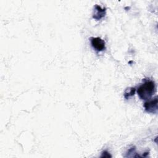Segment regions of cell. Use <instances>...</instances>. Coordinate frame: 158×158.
Masks as SVG:
<instances>
[{"label":"cell","mask_w":158,"mask_h":158,"mask_svg":"<svg viewBox=\"0 0 158 158\" xmlns=\"http://www.w3.org/2000/svg\"><path fill=\"white\" fill-rule=\"evenodd\" d=\"M156 92V84L154 81L151 80H146L143 83L139 86L137 93L141 99H149Z\"/></svg>","instance_id":"obj_1"},{"label":"cell","mask_w":158,"mask_h":158,"mask_svg":"<svg viewBox=\"0 0 158 158\" xmlns=\"http://www.w3.org/2000/svg\"><path fill=\"white\" fill-rule=\"evenodd\" d=\"M144 107L147 112L151 114H157L158 106H157V98L155 97L152 99H148L144 104Z\"/></svg>","instance_id":"obj_2"},{"label":"cell","mask_w":158,"mask_h":158,"mask_svg":"<svg viewBox=\"0 0 158 158\" xmlns=\"http://www.w3.org/2000/svg\"><path fill=\"white\" fill-rule=\"evenodd\" d=\"M90 41L92 47L96 51H102L106 49L104 41L99 37H91Z\"/></svg>","instance_id":"obj_3"},{"label":"cell","mask_w":158,"mask_h":158,"mask_svg":"<svg viewBox=\"0 0 158 158\" xmlns=\"http://www.w3.org/2000/svg\"><path fill=\"white\" fill-rule=\"evenodd\" d=\"M106 8H102L100 6L96 4L94 7L93 18L96 20H99L106 15Z\"/></svg>","instance_id":"obj_4"},{"label":"cell","mask_w":158,"mask_h":158,"mask_svg":"<svg viewBox=\"0 0 158 158\" xmlns=\"http://www.w3.org/2000/svg\"><path fill=\"white\" fill-rule=\"evenodd\" d=\"M135 91H136L135 88H133V87L128 88H127V89L125 91V93H124V97H125L127 99H129L130 97L134 96Z\"/></svg>","instance_id":"obj_5"},{"label":"cell","mask_w":158,"mask_h":158,"mask_svg":"<svg viewBox=\"0 0 158 158\" xmlns=\"http://www.w3.org/2000/svg\"><path fill=\"white\" fill-rule=\"evenodd\" d=\"M135 154H136V152L135 147L134 146V147H132V148H131L130 149H128V151L127 153V155L125 157H136V156Z\"/></svg>","instance_id":"obj_6"},{"label":"cell","mask_w":158,"mask_h":158,"mask_svg":"<svg viewBox=\"0 0 158 158\" xmlns=\"http://www.w3.org/2000/svg\"><path fill=\"white\" fill-rule=\"evenodd\" d=\"M111 157L112 156L107 151H103L102 153V155L101 156V157Z\"/></svg>","instance_id":"obj_7"}]
</instances>
